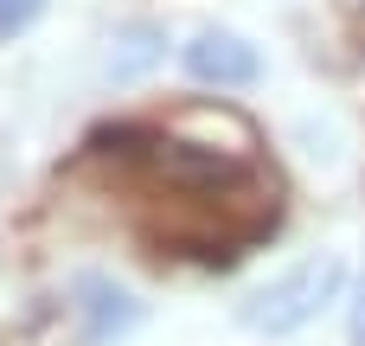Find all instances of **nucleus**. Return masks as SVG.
I'll return each instance as SVG.
<instances>
[{
    "label": "nucleus",
    "instance_id": "nucleus-2",
    "mask_svg": "<svg viewBox=\"0 0 365 346\" xmlns=\"http://www.w3.org/2000/svg\"><path fill=\"white\" fill-rule=\"evenodd\" d=\"M64 315L77 321V327H71V346H109V340H122V334L141 327V302L122 295L109 276H77Z\"/></svg>",
    "mask_w": 365,
    "mask_h": 346
},
{
    "label": "nucleus",
    "instance_id": "nucleus-6",
    "mask_svg": "<svg viewBox=\"0 0 365 346\" xmlns=\"http://www.w3.org/2000/svg\"><path fill=\"white\" fill-rule=\"evenodd\" d=\"M346 327H353V346H365V289H359V302H353V321Z\"/></svg>",
    "mask_w": 365,
    "mask_h": 346
},
{
    "label": "nucleus",
    "instance_id": "nucleus-1",
    "mask_svg": "<svg viewBox=\"0 0 365 346\" xmlns=\"http://www.w3.org/2000/svg\"><path fill=\"white\" fill-rule=\"evenodd\" d=\"M340 289H346V263L340 257H308L302 270H289L282 283H269L244 302V327L269 334V340H289L308 321H321L327 302H340Z\"/></svg>",
    "mask_w": 365,
    "mask_h": 346
},
{
    "label": "nucleus",
    "instance_id": "nucleus-3",
    "mask_svg": "<svg viewBox=\"0 0 365 346\" xmlns=\"http://www.w3.org/2000/svg\"><path fill=\"white\" fill-rule=\"evenodd\" d=\"M180 64H186L199 83H218V90H244V83H257V77H263L257 45H250V39H237V32H212V26L186 39Z\"/></svg>",
    "mask_w": 365,
    "mask_h": 346
},
{
    "label": "nucleus",
    "instance_id": "nucleus-4",
    "mask_svg": "<svg viewBox=\"0 0 365 346\" xmlns=\"http://www.w3.org/2000/svg\"><path fill=\"white\" fill-rule=\"evenodd\" d=\"M154 58H160V32H154V26H128V32H122V51L109 58V71H115V77H141Z\"/></svg>",
    "mask_w": 365,
    "mask_h": 346
},
{
    "label": "nucleus",
    "instance_id": "nucleus-5",
    "mask_svg": "<svg viewBox=\"0 0 365 346\" xmlns=\"http://www.w3.org/2000/svg\"><path fill=\"white\" fill-rule=\"evenodd\" d=\"M38 13H45V0H0V39H19Z\"/></svg>",
    "mask_w": 365,
    "mask_h": 346
}]
</instances>
